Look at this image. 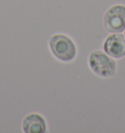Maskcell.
Listing matches in <instances>:
<instances>
[{
    "mask_svg": "<svg viewBox=\"0 0 125 133\" xmlns=\"http://www.w3.org/2000/svg\"><path fill=\"white\" fill-rule=\"evenodd\" d=\"M88 64L91 71L101 77H112L116 72L115 61L101 50L92 51L88 58Z\"/></svg>",
    "mask_w": 125,
    "mask_h": 133,
    "instance_id": "6da1fadb",
    "label": "cell"
},
{
    "mask_svg": "<svg viewBox=\"0 0 125 133\" xmlns=\"http://www.w3.org/2000/svg\"><path fill=\"white\" fill-rule=\"evenodd\" d=\"M52 54L62 62H71L76 56V46L72 39L65 34H54L49 39Z\"/></svg>",
    "mask_w": 125,
    "mask_h": 133,
    "instance_id": "7a4b0ae2",
    "label": "cell"
},
{
    "mask_svg": "<svg viewBox=\"0 0 125 133\" xmlns=\"http://www.w3.org/2000/svg\"><path fill=\"white\" fill-rule=\"evenodd\" d=\"M104 26L108 32H121L125 30V6L113 5L104 15Z\"/></svg>",
    "mask_w": 125,
    "mask_h": 133,
    "instance_id": "3957f363",
    "label": "cell"
},
{
    "mask_svg": "<svg viewBox=\"0 0 125 133\" xmlns=\"http://www.w3.org/2000/svg\"><path fill=\"white\" fill-rule=\"evenodd\" d=\"M104 50L112 58L120 59L125 56V35L112 32L104 41Z\"/></svg>",
    "mask_w": 125,
    "mask_h": 133,
    "instance_id": "277c9868",
    "label": "cell"
},
{
    "mask_svg": "<svg viewBox=\"0 0 125 133\" xmlns=\"http://www.w3.org/2000/svg\"><path fill=\"white\" fill-rule=\"evenodd\" d=\"M46 128L44 117L38 114H29L23 121V130L25 133H43Z\"/></svg>",
    "mask_w": 125,
    "mask_h": 133,
    "instance_id": "5b68a950",
    "label": "cell"
},
{
    "mask_svg": "<svg viewBox=\"0 0 125 133\" xmlns=\"http://www.w3.org/2000/svg\"><path fill=\"white\" fill-rule=\"evenodd\" d=\"M124 34H125V33H124Z\"/></svg>",
    "mask_w": 125,
    "mask_h": 133,
    "instance_id": "8992f818",
    "label": "cell"
}]
</instances>
